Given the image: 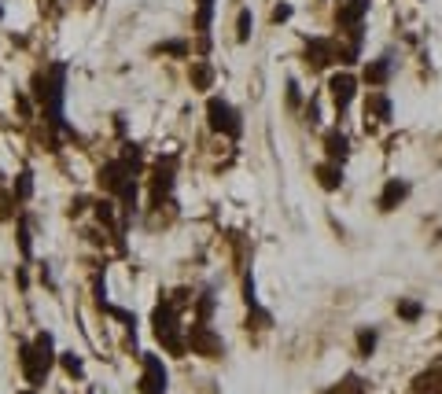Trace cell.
Masks as SVG:
<instances>
[{"label":"cell","instance_id":"obj_17","mask_svg":"<svg viewBox=\"0 0 442 394\" xmlns=\"http://www.w3.org/2000/svg\"><path fill=\"white\" fill-rule=\"evenodd\" d=\"M34 350H37V358H41V365L52 372V365L59 361V354H56V339H52V332H37L34 336Z\"/></svg>","mask_w":442,"mask_h":394},{"label":"cell","instance_id":"obj_27","mask_svg":"<svg viewBox=\"0 0 442 394\" xmlns=\"http://www.w3.org/2000/svg\"><path fill=\"white\" fill-rule=\"evenodd\" d=\"M210 313H214V295L203 291L195 299V321H210Z\"/></svg>","mask_w":442,"mask_h":394},{"label":"cell","instance_id":"obj_25","mask_svg":"<svg viewBox=\"0 0 442 394\" xmlns=\"http://www.w3.org/2000/svg\"><path fill=\"white\" fill-rule=\"evenodd\" d=\"M151 52H155V56H177V59H185V56L192 52V45L177 37V41H163V45H155Z\"/></svg>","mask_w":442,"mask_h":394},{"label":"cell","instance_id":"obj_29","mask_svg":"<svg viewBox=\"0 0 442 394\" xmlns=\"http://www.w3.org/2000/svg\"><path fill=\"white\" fill-rule=\"evenodd\" d=\"M295 15V8L292 4H284V0H280V4H273V11H269V19H273V26H280V23H287V19H292Z\"/></svg>","mask_w":442,"mask_h":394},{"label":"cell","instance_id":"obj_11","mask_svg":"<svg viewBox=\"0 0 442 394\" xmlns=\"http://www.w3.org/2000/svg\"><path fill=\"white\" fill-rule=\"evenodd\" d=\"M328 63H336V41L332 37H309L306 41V67L324 71Z\"/></svg>","mask_w":442,"mask_h":394},{"label":"cell","instance_id":"obj_22","mask_svg":"<svg viewBox=\"0 0 442 394\" xmlns=\"http://www.w3.org/2000/svg\"><path fill=\"white\" fill-rule=\"evenodd\" d=\"M15 239H19L22 261H30L34 258V244H30V222H26V217H19V222H15Z\"/></svg>","mask_w":442,"mask_h":394},{"label":"cell","instance_id":"obj_21","mask_svg":"<svg viewBox=\"0 0 442 394\" xmlns=\"http://www.w3.org/2000/svg\"><path fill=\"white\" fill-rule=\"evenodd\" d=\"M376 115L380 122H391V100L384 96V93H369V100H365V115Z\"/></svg>","mask_w":442,"mask_h":394},{"label":"cell","instance_id":"obj_35","mask_svg":"<svg viewBox=\"0 0 442 394\" xmlns=\"http://www.w3.org/2000/svg\"><path fill=\"white\" fill-rule=\"evenodd\" d=\"M88 394H93V390H88Z\"/></svg>","mask_w":442,"mask_h":394},{"label":"cell","instance_id":"obj_3","mask_svg":"<svg viewBox=\"0 0 442 394\" xmlns=\"http://www.w3.org/2000/svg\"><path fill=\"white\" fill-rule=\"evenodd\" d=\"M207 122H210L214 133L229 137V140H240V133H243V118L225 96H210L207 100Z\"/></svg>","mask_w":442,"mask_h":394},{"label":"cell","instance_id":"obj_33","mask_svg":"<svg viewBox=\"0 0 442 394\" xmlns=\"http://www.w3.org/2000/svg\"><path fill=\"white\" fill-rule=\"evenodd\" d=\"M0 19H4V4H0Z\"/></svg>","mask_w":442,"mask_h":394},{"label":"cell","instance_id":"obj_19","mask_svg":"<svg viewBox=\"0 0 442 394\" xmlns=\"http://www.w3.org/2000/svg\"><path fill=\"white\" fill-rule=\"evenodd\" d=\"M214 23V0H195V33L207 37Z\"/></svg>","mask_w":442,"mask_h":394},{"label":"cell","instance_id":"obj_5","mask_svg":"<svg viewBox=\"0 0 442 394\" xmlns=\"http://www.w3.org/2000/svg\"><path fill=\"white\" fill-rule=\"evenodd\" d=\"M185 343H188V350H192V354L207 358V361H217L221 354H225V343H221V336L214 332V328H210L207 321H195V324H188Z\"/></svg>","mask_w":442,"mask_h":394},{"label":"cell","instance_id":"obj_32","mask_svg":"<svg viewBox=\"0 0 442 394\" xmlns=\"http://www.w3.org/2000/svg\"><path fill=\"white\" fill-rule=\"evenodd\" d=\"M88 207V199H85V195H74V203H71V214H81Z\"/></svg>","mask_w":442,"mask_h":394},{"label":"cell","instance_id":"obj_7","mask_svg":"<svg viewBox=\"0 0 442 394\" xmlns=\"http://www.w3.org/2000/svg\"><path fill=\"white\" fill-rule=\"evenodd\" d=\"M409 192H413V185L406 177H387V185L380 188V195H376V210H380V214H394L398 207L409 199Z\"/></svg>","mask_w":442,"mask_h":394},{"label":"cell","instance_id":"obj_28","mask_svg":"<svg viewBox=\"0 0 442 394\" xmlns=\"http://www.w3.org/2000/svg\"><path fill=\"white\" fill-rule=\"evenodd\" d=\"M96 217L103 225H115V195H107V199L96 203Z\"/></svg>","mask_w":442,"mask_h":394},{"label":"cell","instance_id":"obj_2","mask_svg":"<svg viewBox=\"0 0 442 394\" xmlns=\"http://www.w3.org/2000/svg\"><path fill=\"white\" fill-rule=\"evenodd\" d=\"M151 328H155V336H159V343L170 350V358H185V354H188L185 336L177 332V306H173L170 299H159V302H155V310H151Z\"/></svg>","mask_w":442,"mask_h":394},{"label":"cell","instance_id":"obj_4","mask_svg":"<svg viewBox=\"0 0 442 394\" xmlns=\"http://www.w3.org/2000/svg\"><path fill=\"white\" fill-rule=\"evenodd\" d=\"M365 15H369V0H339L336 30L350 37V45H361L365 41Z\"/></svg>","mask_w":442,"mask_h":394},{"label":"cell","instance_id":"obj_24","mask_svg":"<svg viewBox=\"0 0 442 394\" xmlns=\"http://www.w3.org/2000/svg\"><path fill=\"white\" fill-rule=\"evenodd\" d=\"M376 343H380V332H376V328H358V358H372Z\"/></svg>","mask_w":442,"mask_h":394},{"label":"cell","instance_id":"obj_20","mask_svg":"<svg viewBox=\"0 0 442 394\" xmlns=\"http://www.w3.org/2000/svg\"><path fill=\"white\" fill-rule=\"evenodd\" d=\"M394 313L402 317L406 324H416L420 317H424V302H416V299H398V302H394Z\"/></svg>","mask_w":442,"mask_h":394},{"label":"cell","instance_id":"obj_14","mask_svg":"<svg viewBox=\"0 0 442 394\" xmlns=\"http://www.w3.org/2000/svg\"><path fill=\"white\" fill-rule=\"evenodd\" d=\"M314 177H317V185H321L324 192H339V188H343V166L324 159V162L314 166Z\"/></svg>","mask_w":442,"mask_h":394},{"label":"cell","instance_id":"obj_9","mask_svg":"<svg viewBox=\"0 0 442 394\" xmlns=\"http://www.w3.org/2000/svg\"><path fill=\"white\" fill-rule=\"evenodd\" d=\"M328 96H332V103H336V111L343 115L346 107L354 103V96H358V78H354L350 71L332 74V78H328Z\"/></svg>","mask_w":442,"mask_h":394},{"label":"cell","instance_id":"obj_26","mask_svg":"<svg viewBox=\"0 0 442 394\" xmlns=\"http://www.w3.org/2000/svg\"><path fill=\"white\" fill-rule=\"evenodd\" d=\"M251 33H255V15H251L247 8H243V11L236 15V41H240V45H247Z\"/></svg>","mask_w":442,"mask_h":394},{"label":"cell","instance_id":"obj_13","mask_svg":"<svg viewBox=\"0 0 442 394\" xmlns=\"http://www.w3.org/2000/svg\"><path fill=\"white\" fill-rule=\"evenodd\" d=\"M324 159L339 162V166L350 159V137L343 133V129H328V133H324Z\"/></svg>","mask_w":442,"mask_h":394},{"label":"cell","instance_id":"obj_8","mask_svg":"<svg viewBox=\"0 0 442 394\" xmlns=\"http://www.w3.org/2000/svg\"><path fill=\"white\" fill-rule=\"evenodd\" d=\"M129 181H133V173H129V166H125L122 159L103 162V166H100V173H96V185H100L107 195H115V199H118V192H122Z\"/></svg>","mask_w":442,"mask_h":394},{"label":"cell","instance_id":"obj_15","mask_svg":"<svg viewBox=\"0 0 442 394\" xmlns=\"http://www.w3.org/2000/svg\"><path fill=\"white\" fill-rule=\"evenodd\" d=\"M365 85H372V89H384V85L391 81V56H380V59H369L365 63Z\"/></svg>","mask_w":442,"mask_h":394},{"label":"cell","instance_id":"obj_6","mask_svg":"<svg viewBox=\"0 0 442 394\" xmlns=\"http://www.w3.org/2000/svg\"><path fill=\"white\" fill-rule=\"evenodd\" d=\"M137 394H170V372L163 365L159 354H140V380H137Z\"/></svg>","mask_w":442,"mask_h":394},{"label":"cell","instance_id":"obj_12","mask_svg":"<svg viewBox=\"0 0 442 394\" xmlns=\"http://www.w3.org/2000/svg\"><path fill=\"white\" fill-rule=\"evenodd\" d=\"M19 365H22V376H26L30 387H41L44 380H48V368L41 365L34 343H19Z\"/></svg>","mask_w":442,"mask_h":394},{"label":"cell","instance_id":"obj_1","mask_svg":"<svg viewBox=\"0 0 442 394\" xmlns=\"http://www.w3.org/2000/svg\"><path fill=\"white\" fill-rule=\"evenodd\" d=\"M63 93H66V63H52V67L34 74V96L52 129H63Z\"/></svg>","mask_w":442,"mask_h":394},{"label":"cell","instance_id":"obj_23","mask_svg":"<svg viewBox=\"0 0 442 394\" xmlns=\"http://www.w3.org/2000/svg\"><path fill=\"white\" fill-rule=\"evenodd\" d=\"M59 365H63V372H66L71 380H85V361L74 354V350H63V354H59Z\"/></svg>","mask_w":442,"mask_h":394},{"label":"cell","instance_id":"obj_30","mask_svg":"<svg viewBox=\"0 0 442 394\" xmlns=\"http://www.w3.org/2000/svg\"><path fill=\"white\" fill-rule=\"evenodd\" d=\"M287 107H292V111H299V107H302V89H299V81H287Z\"/></svg>","mask_w":442,"mask_h":394},{"label":"cell","instance_id":"obj_31","mask_svg":"<svg viewBox=\"0 0 442 394\" xmlns=\"http://www.w3.org/2000/svg\"><path fill=\"white\" fill-rule=\"evenodd\" d=\"M11 207H15V195H8L4 185H0V222H8V217H11Z\"/></svg>","mask_w":442,"mask_h":394},{"label":"cell","instance_id":"obj_18","mask_svg":"<svg viewBox=\"0 0 442 394\" xmlns=\"http://www.w3.org/2000/svg\"><path fill=\"white\" fill-rule=\"evenodd\" d=\"M11 195H15V203H30V199H34V173H30V170H19V173H15Z\"/></svg>","mask_w":442,"mask_h":394},{"label":"cell","instance_id":"obj_10","mask_svg":"<svg viewBox=\"0 0 442 394\" xmlns=\"http://www.w3.org/2000/svg\"><path fill=\"white\" fill-rule=\"evenodd\" d=\"M173 177H177L173 159H159V162H155V170H151V203H155V207H159L163 199H170Z\"/></svg>","mask_w":442,"mask_h":394},{"label":"cell","instance_id":"obj_16","mask_svg":"<svg viewBox=\"0 0 442 394\" xmlns=\"http://www.w3.org/2000/svg\"><path fill=\"white\" fill-rule=\"evenodd\" d=\"M188 81H192V89H195V93H207L210 85H214V67H210L207 59H192Z\"/></svg>","mask_w":442,"mask_h":394},{"label":"cell","instance_id":"obj_34","mask_svg":"<svg viewBox=\"0 0 442 394\" xmlns=\"http://www.w3.org/2000/svg\"><path fill=\"white\" fill-rule=\"evenodd\" d=\"M22 394H34V390H22Z\"/></svg>","mask_w":442,"mask_h":394}]
</instances>
